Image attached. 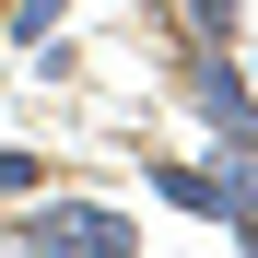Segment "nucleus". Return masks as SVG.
Segmentation results:
<instances>
[{
    "label": "nucleus",
    "mask_w": 258,
    "mask_h": 258,
    "mask_svg": "<svg viewBox=\"0 0 258 258\" xmlns=\"http://www.w3.org/2000/svg\"><path fill=\"white\" fill-rule=\"evenodd\" d=\"M0 246H24V258H141V235H129L117 200H35Z\"/></svg>",
    "instance_id": "obj_1"
},
{
    "label": "nucleus",
    "mask_w": 258,
    "mask_h": 258,
    "mask_svg": "<svg viewBox=\"0 0 258 258\" xmlns=\"http://www.w3.org/2000/svg\"><path fill=\"white\" fill-rule=\"evenodd\" d=\"M176 94L211 117V141H258V82H246L223 47H188V59H176Z\"/></svg>",
    "instance_id": "obj_2"
},
{
    "label": "nucleus",
    "mask_w": 258,
    "mask_h": 258,
    "mask_svg": "<svg viewBox=\"0 0 258 258\" xmlns=\"http://www.w3.org/2000/svg\"><path fill=\"white\" fill-rule=\"evenodd\" d=\"M223 223H258V141H223Z\"/></svg>",
    "instance_id": "obj_3"
},
{
    "label": "nucleus",
    "mask_w": 258,
    "mask_h": 258,
    "mask_svg": "<svg viewBox=\"0 0 258 258\" xmlns=\"http://www.w3.org/2000/svg\"><path fill=\"white\" fill-rule=\"evenodd\" d=\"M153 188L176 200V211H211V223H223V164H164Z\"/></svg>",
    "instance_id": "obj_4"
},
{
    "label": "nucleus",
    "mask_w": 258,
    "mask_h": 258,
    "mask_svg": "<svg viewBox=\"0 0 258 258\" xmlns=\"http://www.w3.org/2000/svg\"><path fill=\"white\" fill-rule=\"evenodd\" d=\"M176 24H188V47H223L235 35V0H176Z\"/></svg>",
    "instance_id": "obj_5"
},
{
    "label": "nucleus",
    "mask_w": 258,
    "mask_h": 258,
    "mask_svg": "<svg viewBox=\"0 0 258 258\" xmlns=\"http://www.w3.org/2000/svg\"><path fill=\"white\" fill-rule=\"evenodd\" d=\"M59 12H71V0H12V47H35V35H47Z\"/></svg>",
    "instance_id": "obj_6"
},
{
    "label": "nucleus",
    "mask_w": 258,
    "mask_h": 258,
    "mask_svg": "<svg viewBox=\"0 0 258 258\" xmlns=\"http://www.w3.org/2000/svg\"><path fill=\"white\" fill-rule=\"evenodd\" d=\"M35 188V153H0V200H24Z\"/></svg>",
    "instance_id": "obj_7"
}]
</instances>
